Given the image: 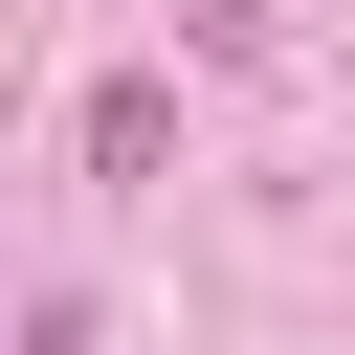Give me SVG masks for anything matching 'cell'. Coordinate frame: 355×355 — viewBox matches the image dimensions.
<instances>
[{"instance_id":"1","label":"cell","mask_w":355,"mask_h":355,"mask_svg":"<svg viewBox=\"0 0 355 355\" xmlns=\"http://www.w3.org/2000/svg\"><path fill=\"white\" fill-rule=\"evenodd\" d=\"M155 155H178V89L111 67V89H89V178H155Z\"/></svg>"}]
</instances>
